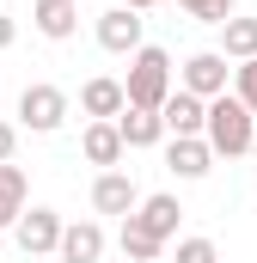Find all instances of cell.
Listing matches in <instances>:
<instances>
[{"mask_svg":"<svg viewBox=\"0 0 257 263\" xmlns=\"http://www.w3.org/2000/svg\"><path fill=\"white\" fill-rule=\"evenodd\" d=\"M128 104L135 110H166V98L178 92V73H172V55L159 49V43H141L135 55H128Z\"/></svg>","mask_w":257,"mask_h":263,"instance_id":"cell-1","label":"cell"},{"mask_svg":"<svg viewBox=\"0 0 257 263\" xmlns=\"http://www.w3.org/2000/svg\"><path fill=\"white\" fill-rule=\"evenodd\" d=\"M184 12H190L196 25H227L233 18V0H178Z\"/></svg>","mask_w":257,"mask_h":263,"instance_id":"cell-19","label":"cell"},{"mask_svg":"<svg viewBox=\"0 0 257 263\" xmlns=\"http://www.w3.org/2000/svg\"><path fill=\"white\" fill-rule=\"evenodd\" d=\"M80 153H86V165L117 172V165H123V153H128V141H123L117 123H86V129H80Z\"/></svg>","mask_w":257,"mask_h":263,"instance_id":"cell-10","label":"cell"},{"mask_svg":"<svg viewBox=\"0 0 257 263\" xmlns=\"http://www.w3.org/2000/svg\"><path fill=\"white\" fill-rule=\"evenodd\" d=\"M12 153H19V123H0V165H12Z\"/></svg>","mask_w":257,"mask_h":263,"instance_id":"cell-22","label":"cell"},{"mask_svg":"<svg viewBox=\"0 0 257 263\" xmlns=\"http://www.w3.org/2000/svg\"><path fill=\"white\" fill-rule=\"evenodd\" d=\"M92 208H98V214H135V208H141V190H135V178H128V172H98V178H92Z\"/></svg>","mask_w":257,"mask_h":263,"instance_id":"cell-9","label":"cell"},{"mask_svg":"<svg viewBox=\"0 0 257 263\" xmlns=\"http://www.w3.org/2000/svg\"><path fill=\"white\" fill-rule=\"evenodd\" d=\"M80 110H86L92 123H117V117L128 110V86L111 80V73H92V80L80 86Z\"/></svg>","mask_w":257,"mask_h":263,"instance_id":"cell-7","label":"cell"},{"mask_svg":"<svg viewBox=\"0 0 257 263\" xmlns=\"http://www.w3.org/2000/svg\"><path fill=\"white\" fill-rule=\"evenodd\" d=\"M31 25H37V31H43L49 43H67V37L80 31V0H37Z\"/></svg>","mask_w":257,"mask_h":263,"instance_id":"cell-15","label":"cell"},{"mask_svg":"<svg viewBox=\"0 0 257 263\" xmlns=\"http://www.w3.org/2000/svg\"><path fill=\"white\" fill-rule=\"evenodd\" d=\"M12 37H19V25H12V18L0 12V49H12Z\"/></svg>","mask_w":257,"mask_h":263,"instance_id":"cell-23","label":"cell"},{"mask_svg":"<svg viewBox=\"0 0 257 263\" xmlns=\"http://www.w3.org/2000/svg\"><path fill=\"white\" fill-rule=\"evenodd\" d=\"M233 98L257 117V62H239V67H233Z\"/></svg>","mask_w":257,"mask_h":263,"instance_id":"cell-20","label":"cell"},{"mask_svg":"<svg viewBox=\"0 0 257 263\" xmlns=\"http://www.w3.org/2000/svg\"><path fill=\"white\" fill-rule=\"evenodd\" d=\"M117 129H123L128 153H135V147H159V141H172V129H166V117H159V110H135V104L117 117Z\"/></svg>","mask_w":257,"mask_h":263,"instance_id":"cell-16","label":"cell"},{"mask_svg":"<svg viewBox=\"0 0 257 263\" xmlns=\"http://www.w3.org/2000/svg\"><path fill=\"white\" fill-rule=\"evenodd\" d=\"M56 257H62V263H98V257H104V227H98V220H67Z\"/></svg>","mask_w":257,"mask_h":263,"instance_id":"cell-12","label":"cell"},{"mask_svg":"<svg viewBox=\"0 0 257 263\" xmlns=\"http://www.w3.org/2000/svg\"><path fill=\"white\" fill-rule=\"evenodd\" d=\"M208 147L221 153V159H245L251 153V141H257V117L233 98V92H221V98H208Z\"/></svg>","mask_w":257,"mask_h":263,"instance_id":"cell-2","label":"cell"},{"mask_svg":"<svg viewBox=\"0 0 257 263\" xmlns=\"http://www.w3.org/2000/svg\"><path fill=\"white\" fill-rule=\"evenodd\" d=\"M214 147H208V135H172L166 141V172L172 178H184V184H196V178H208L214 172Z\"/></svg>","mask_w":257,"mask_h":263,"instance_id":"cell-5","label":"cell"},{"mask_svg":"<svg viewBox=\"0 0 257 263\" xmlns=\"http://www.w3.org/2000/svg\"><path fill=\"white\" fill-rule=\"evenodd\" d=\"M123 6H135V12H147V6H159V0H123Z\"/></svg>","mask_w":257,"mask_h":263,"instance_id":"cell-24","label":"cell"},{"mask_svg":"<svg viewBox=\"0 0 257 263\" xmlns=\"http://www.w3.org/2000/svg\"><path fill=\"white\" fill-rule=\"evenodd\" d=\"M117 245H123V257H128V263H159V251H166V239H153L141 220H123Z\"/></svg>","mask_w":257,"mask_h":263,"instance_id":"cell-18","label":"cell"},{"mask_svg":"<svg viewBox=\"0 0 257 263\" xmlns=\"http://www.w3.org/2000/svg\"><path fill=\"white\" fill-rule=\"evenodd\" d=\"M62 123H67V92H62V86L37 80V86H25V92H19V129H31V135H56Z\"/></svg>","mask_w":257,"mask_h":263,"instance_id":"cell-3","label":"cell"},{"mask_svg":"<svg viewBox=\"0 0 257 263\" xmlns=\"http://www.w3.org/2000/svg\"><path fill=\"white\" fill-rule=\"evenodd\" d=\"M221 55H227V62H257V18H239V12H233V18L221 25Z\"/></svg>","mask_w":257,"mask_h":263,"instance_id":"cell-17","label":"cell"},{"mask_svg":"<svg viewBox=\"0 0 257 263\" xmlns=\"http://www.w3.org/2000/svg\"><path fill=\"white\" fill-rule=\"evenodd\" d=\"M62 233H67V220L56 214V208H25V220L12 227V239H19L25 257H49V251H62Z\"/></svg>","mask_w":257,"mask_h":263,"instance_id":"cell-4","label":"cell"},{"mask_svg":"<svg viewBox=\"0 0 257 263\" xmlns=\"http://www.w3.org/2000/svg\"><path fill=\"white\" fill-rule=\"evenodd\" d=\"M178 263H221V251H214V239H178Z\"/></svg>","mask_w":257,"mask_h":263,"instance_id":"cell-21","label":"cell"},{"mask_svg":"<svg viewBox=\"0 0 257 263\" xmlns=\"http://www.w3.org/2000/svg\"><path fill=\"white\" fill-rule=\"evenodd\" d=\"M159 117H166V129H172V135H202V129H208V98H196V92L178 86V92L166 98Z\"/></svg>","mask_w":257,"mask_h":263,"instance_id":"cell-13","label":"cell"},{"mask_svg":"<svg viewBox=\"0 0 257 263\" xmlns=\"http://www.w3.org/2000/svg\"><path fill=\"white\" fill-rule=\"evenodd\" d=\"M128 220H141L153 239H178V220H184V208H178V196H166V190H159V196H141V208H135Z\"/></svg>","mask_w":257,"mask_h":263,"instance_id":"cell-14","label":"cell"},{"mask_svg":"<svg viewBox=\"0 0 257 263\" xmlns=\"http://www.w3.org/2000/svg\"><path fill=\"white\" fill-rule=\"evenodd\" d=\"M251 159H257V141H251Z\"/></svg>","mask_w":257,"mask_h":263,"instance_id":"cell-25","label":"cell"},{"mask_svg":"<svg viewBox=\"0 0 257 263\" xmlns=\"http://www.w3.org/2000/svg\"><path fill=\"white\" fill-rule=\"evenodd\" d=\"M98 49H111V55H135L141 49V12L135 6H111V12H98Z\"/></svg>","mask_w":257,"mask_h":263,"instance_id":"cell-8","label":"cell"},{"mask_svg":"<svg viewBox=\"0 0 257 263\" xmlns=\"http://www.w3.org/2000/svg\"><path fill=\"white\" fill-rule=\"evenodd\" d=\"M25 208H31V178H25V165H0V233H12V227L25 220Z\"/></svg>","mask_w":257,"mask_h":263,"instance_id":"cell-11","label":"cell"},{"mask_svg":"<svg viewBox=\"0 0 257 263\" xmlns=\"http://www.w3.org/2000/svg\"><path fill=\"white\" fill-rule=\"evenodd\" d=\"M227 80H233V67H227L221 49H196L190 62L178 67V86L196 92V98H221V92H227Z\"/></svg>","mask_w":257,"mask_h":263,"instance_id":"cell-6","label":"cell"}]
</instances>
